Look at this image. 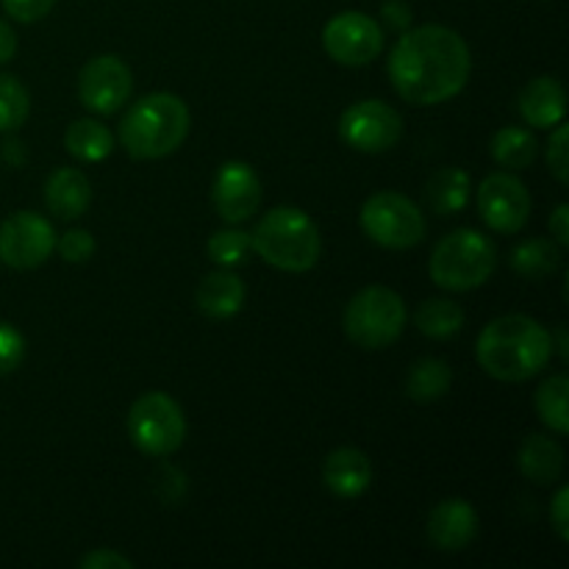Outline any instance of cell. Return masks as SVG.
Returning a JSON list of instances; mask_svg holds the SVG:
<instances>
[{"mask_svg": "<svg viewBox=\"0 0 569 569\" xmlns=\"http://www.w3.org/2000/svg\"><path fill=\"white\" fill-rule=\"evenodd\" d=\"M389 78L406 103L439 106L470 81L472 56L465 37L448 26L406 28L389 56Z\"/></svg>", "mask_w": 569, "mask_h": 569, "instance_id": "cell-1", "label": "cell"}, {"mask_svg": "<svg viewBox=\"0 0 569 569\" xmlns=\"http://www.w3.org/2000/svg\"><path fill=\"white\" fill-rule=\"evenodd\" d=\"M476 359L495 381L522 383L550 365L553 333L528 315L495 317L478 333Z\"/></svg>", "mask_w": 569, "mask_h": 569, "instance_id": "cell-2", "label": "cell"}, {"mask_svg": "<svg viewBox=\"0 0 569 569\" xmlns=\"http://www.w3.org/2000/svg\"><path fill=\"white\" fill-rule=\"evenodd\" d=\"M192 114L178 94L153 92L139 98L120 122V142L139 161L164 159L189 137Z\"/></svg>", "mask_w": 569, "mask_h": 569, "instance_id": "cell-3", "label": "cell"}, {"mask_svg": "<svg viewBox=\"0 0 569 569\" xmlns=\"http://www.w3.org/2000/svg\"><path fill=\"white\" fill-rule=\"evenodd\" d=\"M250 239L256 253L283 272H309L322 256L320 228L303 209L295 206H278L267 211Z\"/></svg>", "mask_w": 569, "mask_h": 569, "instance_id": "cell-4", "label": "cell"}, {"mask_svg": "<svg viewBox=\"0 0 569 569\" xmlns=\"http://www.w3.org/2000/svg\"><path fill=\"white\" fill-rule=\"evenodd\" d=\"M498 267V248L476 228H459L433 248L428 276L439 289L470 292L483 287Z\"/></svg>", "mask_w": 569, "mask_h": 569, "instance_id": "cell-5", "label": "cell"}, {"mask_svg": "<svg viewBox=\"0 0 569 569\" xmlns=\"http://www.w3.org/2000/svg\"><path fill=\"white\" fill-rule=\"evenodd\" d=\"M409 322L406 300L389 287H365L345 306L342 328L353 345L365 350H383L398 342Z\"/></svg>", "mask_w": 569, "mask_h": 569, "instance_id": "cell-6", "label": "cell"}, {"mask_svg": "<svg viewBox=\"0 0 569 569\" xmlns=\"http://www.w3.org/2000/svg\"><path fill=\"white\" fill-rule=\"evenodd\" d=\"M128 437L144 456H172L187 439L183 409L164 392H144L128 411Z\"/></svg>", "mask_w": 569, "mask_h": 569, "instance_id": "cell-7", "label": "cell"}, {"mask_svg": "<svg viewBox=\"0 0 569 569\" xmlns=\"http://www.w3.org/2000/svg\"><path fill=\"white\" fill-rule=\"evenodd\" d=\"M361 231L387 250H409L426 239V217L400 192H376L361 206Z\"/></svg>", "mask_w": 569, "mask_h": 569, "instance_id": "cell-8", "label": "cell"}, {"mask_svg": "<svg viewBox=\"0 0 569 569\" xmlns=\"http://www.w3.org/2000/svg\"><path fill=\"white\" fill-rule=\"evenodd\" d=\"M339 137L359 153H387L403 137V117L383 100H359L339 117Z\"/></svg>", "mask_w": 569, "mask_h": 569, "instance_id": "cell-9", "label": "cell"}, {"mask_svg": "<svg viewBox=\"0 0 569 569\" xmlns=\"http://www.w3.org/2000/svg\"><path fill=\"white\" fill-rule=\"evenodd\" d=\"M56 228L37 211H14L0 222V261L11 270H37L53 256Z\"/></svg>", "mask_w": 569, "mask_h": 569, "instance_id": "cell-10", "label": "cell"}, {"mask_svg": "<svg viewBox=\"0 0 569 569\" xmlns=\"http://www.w3.org/2000/svg\"><path fill=\"white\" fill-rule=\"evenodd\" d=\"M322 48L337 64L365 67L383 50V28L365 11H339L322 28Z\"/></svg>", "mask_w": 569, "mask_h": 569, "instance_id": "cell-11", "label": "cell"}, {"mask_svg": "<svg viewBox=\"0 0 569 569\" xmlns=\"http://www.w3.org/2000/svg\"><path fill=\"white\" fill-rule=\"evenodd\" d=\"M133 89L131 67L114 53L89 59L78 72V98L94 114H114L128 103Z\"/></svg>", "mask_w": 569, "mask_h": 569, "instance_id": "cell-12", "label": "cell"}, {"mask_svg": "<svg viewBox=\"0 0 569 569\" xmlns=\"http://www.w3.org/2000/svg\"><path fill=\"white\" fill-rule=\"evenodd\" d=\"M478 214L495 233H520L531 217L528 187L511 172H492L478 187Z\"/></svg>", "mask_w": 569, "mask_h": 569, "instance_id": "cell-13", "label": "cell"}, {"mask_svg": "<svg viewBox=\"0 0 569 569\" xmlns=\"http://www.w3.org/2000/svg\"><path fill=\"white\" fill-rule=\"evenodd\" d=\"M211 203L228 226L250 220L261 206L259 172L248 161H226L211 181Z\"/></svg>", "mask_w": 569, "mask_h": 569, "instance_id": "cell-14", "label": "cell"}, {"mask_svg": "<svg viewBox=\"0 0 569 569\" xmlns=\"http://www.w3.org/2000/svg\"><path fill=\"white\" fill-rule=\"evenodd\" d=\"M428 542L442 553H459L478 537V511L470 500L448 498L428 515Z\"/></svg>", "mask_w": 569, "mask_h": 569, "instance_id": "cell-15", "label": "cell"}, {"mask_svg": "<svg viewBox=\"0 0 569 569\" xmlns=\"http://www.w3.org/2000/svg\"><path fill=\"white\" fill-rule=\"evenodd\" d=\"M322 483L342 500L361 498L372 483L370 456L359 448L331 450L322 461Z\"/></svg>", "mask_w": 569, "mask_h": 569, "instance_id": "cell-16", "label": "cell"}, {"mask_svg": "<svg viewBox=\"0 0 569 569\" xmlns=\"http://www.w3.org/2000/svg\"><path fill=\"white\" fill-rule=\"evenodd\" d=\"M92 203V183L76 167H59L44 181V206L53 217L70 222L87 214Z\"/></svg>", "mask_w": 569, "mask_h": 569, "instance_id": "cell-17", "label": "cell"}, {"mask_svg": "<svg viewBox=\"0 0 569 569\" xmlns=\"http://www.w3.org/2000/svg\"><path fill=\"white\" fill-rule=\"evenodd\" d=\"M522 120L539 131H550L567 117V94L559 78L539 76L520 92Z\"/></svg>", "mask_w": 569, "mask_h": 569, "instance_id": "cell-18", "label": "cell"}, {"mask_svg": "<svg viewBox=\"0 0 569 569\" xmlns=\"http://www.w3.org/2000/svg\"><path fill=\"white\" fill-rule=\"evenodd\" d=\"M194 303L209 320H231L244 306V283L237 272L214 270L194 289Z\"/></svg>", "mask_w": 569, "mask_h": 569, "instance_id": "cell-19", "label": "cell"}, {"mask_svg": "<svg viewBox=\"0 0 569 569\" xmlns=\"http://www.w3.org/2000/svg\"><path fill=\"white\" fill-rule=\"evenodd\" d=\"M517 467L531 483L550 487L565 472V448L545 433H531L517 450Z\"/></svg>", "mask_w": 569, "mask_h": 569, "instance_id": "cell-20", "label": "cell"}, {"mask_svg": "<svg viewBox=\"0 0 569 569\" xmlns=\"http://www.w3.org/2000/svg\"><path fill=\"white\" fill-rule=\"evenodd\" d=\"M470 176L465 170H459V167H445L437 176H431V181L426 187L428 209L439 217H453L465 209L467 200H470Z\"/></svg>", "mask_w": 569, "mask_h": 569, "instance_id": "cell-21", "label": "cell"}, {"mask_svg": "<svg viewBox=\"0 0 569 569\" xmlns=\"http://www.w3.org/2000/svg\"><path fill=\"white\" fill-rule=\"evenodd\" d=\"M450 387H453V370L448 361L433 359V356L415 361L406 376V395L417 403H433V400L445 398Z\"/></svg>", "mask_w": 569, "mask_h": 569, "instance_id": "cell-22", "label": "cell"}, {"mask_svg": "<svg viewBox=\"0 0 569 569\" xmlns=\"http://www.w3.org/2000/svg\"><path fill=\"white\" fill-rule=\"evenodd\" d=\"M561 264V248L553 239H528L511 250V270L526 281L550 278Z\"/></svg>", "mask_w": 569, "mask_h": 569, "instance_id": "cell-23", "label": "cell"}, {"mask_svg": "<svg viewBox=\"0 0 569 569\" xmlns=\"http://www.w3.org/2000/svg\"><path fill=\"white\" fill-rule=\"evenodd\" d=\"M67 153L76 159L87 161V164H98V161L109 159L114 150V137L109 128L98 120H76L70 122L64 133Z\"/></svg>", "mask_w": 569, "mask_h": 569, "instance_id": "cell-24", "label": "cell"}, {"mask_svg": "<svg viewBox=\"0 0 569 569\" xmlns=\"http://www.w3.org/2000/svg\"><path fill=\"white\" fill-rule=\"evenodd\" d=\"M492 159L498 161L503 170H526L533 164L539 153V142L531 131L520 126L500 128L492 137Z\"/></svg>", "mask_w": 569, "mask_h": 569, "instance_id": "cell-25", "label": "cell"}, {"mask_svg": "<svg viewBox=\"0 0 569 569\" xmlns=\"http://www.w3.org/2000/svg\"><path fill=\"white\" fill-rule=\"evenodd\" d=\"M415 326L428 339H450L465 328V311L450 298H428L415 311Z\"/></svg>", "mask_w": 569, "mask_h": 569, "instance_id": "cell-26", "label": "cell"}, {"mask_svg": "<svg viewBox=\"0 0 569 569\" xmlns=\"http://www.w3.org/2000/svg\"><path fill=\"white\" fill-rule=\"evenodd\" d=\"M567 398H569V378L565 372L559 376H550L548 381H542V387L537 389V415L545 426L553 433L565 437L569 431V415H567Z\"/></svg>", "mask_w": 569, "mask_h": 569, "instance_id": "cell-27", "label": "cell"}, {"mask_svg": "<svg viewBox=\"0 0 569 569\" xmlns=\"http://www.w3.org/2000/svg\"><path fill=\"white\" fill-rule=\"evenodd\" d=\"M31 114V94L17 76H0V133L17 131Z\"/></svg>", "mask_w": 569, "mask_h": 569, "instance_id": "cell-28", "label": "cell"}, {"mask_svg": "<svg viewBox=\"0 0 569 569\" xmlns=\"http://www.w3.org/2000/svg\"><path fill=\"white\" fill-rule=\"evenodd\" d=\"M250 248H253V239H250V233L242 231V228H222V231L211 233L209 244H206L209 259L214 261V264L226 267V270L244 264Z\"/></svg>", "mask_w": 569, "mask_h": 569, "instance_id": "cell-29", "label": "cell"}, {"mask_svg": "<svg viewBox=\"0 0 569 569\" xmlns=\"http://www.w3.org/2000/svg\"><path fill=\"white\" fill-rule=\"evenodd\" d=\"M26 359V337L11 322H0V378L14 372Z\"/></svg>", "mask_w": 569, "mask_h": 569, "instance_id": "cell-30", "label": "cell"}, {"mask_svg": "<svg viewBox=\"0 0 569 569\" xmlns=\"http://www.w3.org/2000/svg\"><path fill=\"white\" fill-rule=\"evenodd\" d=\"M548 139V167L553 172V178L559 183H569V128L565 122H559L556 128H550Z\"/></svg>", "mask_w": 569, "mask_h": 569, "instance_id": "cell-31", "label": "cell"}, {"mask_svg": "<svg viewBox=\"0 0 569 569\" xmlns=\"http://www.w3.org/2000/svg\"><path fill=\"white\" fill-rule=\"evenodd\" d=\"M56 248H59V256L67 264H83V261L92 259L94 237L89 231H83V228H72L64 237L56 239Z\"/></svg>", "mask_w": 569, "mask_h": 569, "instance_id": "cell-32", "label": "cell"}, {"mask_svg": "<svg viewBox=\"0 0 569 569\" xmlns=\"http://www.w3.org/2000/svg\"><path fill=\"white\" fill-rule=\"evenodd\" d=\"M6 9V14L11 20L22 22V26H31V22H39L42 17H48L53 11L56 0H0Z\"/></svg>", "mask_w": 569, "mask_h": 569, "instance_id": "cell-33", "label": "cell"}, {"mask_svg": "<svg viewBox=\"0 0 569 569\" xmlns=\"http://www.w3.org/2000/svg\"><path fill=\"white\" fill-rule=\"evenodd\" d=\"M78 567H83V569H133V561L111 548H98V550H92V553L81 556V559H78Z\"/></svg>", "mask_w": 569, "mask_h": 569, "instance_id": "cell-34", "label": "cell"}, {"mask_svg": "<svg viewBox=\"0 0 569 569\" xmlns=\"http://www.w3.org/2000/svg\"><path fill=\"white\" fill-rule=\"evenodd\" d=\"M381 17L389 28H395L400 33L406 28H411V22H415V11H411V6L406 0H383Z\"/></svg>", "mask_w": 569, "mask_h": 569, "instance_id": "cell-35", "label": "cell"}, {"mask_svg": "<svg viewBox=\"0 0 569 569\" xmlns=\"http://www.w3.org/2000/svg\"><path fill=\"white\" fill-rule=\"evenodd\" d=\"M550 522H553V531L559 533L561 542H569V489L559 487V492L553 495V503H550Z\"/></svg>", "mask_w": 569, "mask_h": 569, "instance_id": "cell-36", "label": "cell"}, {"mask_svg": "<svg viewBox=\"0 0 569 569\" xmlns=\"http://www.w3.org/2000/svg\"><path fill=\"white\" fill-rule=\"evenodd\" d=\"M548 231L559 248H569V206L567 203L556 206V211L550 214Z\"/></svg>", "mask_w": 569, "mask_h": 569, "instance_id": "cell-37", "label": "cell"}, {"mask_svg": "<svg viewBox=\"0 0 569 569\" xmlns=\"http://www.w3.org/2000/svg\"><path fill=\"white\" fill-rule=\"evenodd\" d=\"M14 53H17L14 28H11L6 20H0V67H3L6 61L14 59Z\"/></svg>", "mask_w": 569, "mask_h": 569, "instance_id": "cell-38", "label": "cell"}, {"mask_svg": "<svg viewBox=\"0 0 569 569\" xmlns=\"http://www.w3.org/2000/svg\"><path fill=\"white\" fill-rule=\"evenodd\" d=\"M553 348H559V356H561V359H567V356H569V350H567V331H565V326H559V331H556V342H553Z\"/></svg>", "mask_w": 569, "mask_h": 569, "instance_id": "cell-39", "label": "cell"}]
</instances>
